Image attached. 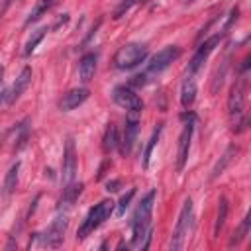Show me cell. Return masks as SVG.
<instances>
[{
	"label": "cell",
	"instance_id": "1",
	"mask_svg": "<svg viewBox=\"0 0 251 251\" xmlns=\"http://www.w3.org/2000/svg\"><path fill=\"white\" fill-rule=\"evenodd\" d=\"M155 196H157V192L149 190L141 198V202H139V206H137V210L133 214V222H131L133 239H131V245L141 247V249H147L149 241H151V214H153Z\"/></svg>",
	"mask_w": 251,
	"mask_h": 251
},
{
	"label": "cell",
	"instance_id": "2",
	"mask_svg": "<svg viewBox=\"0 0 251 251\" xmlns=\"http://www.w3.org/2000/svg\"><path fill=\"white\" fill-rule=\"evenodd\" d=\"M245 94H247V78L245 73L233 82L227 98V114L233 124V129L239 133L247 127V118H245Z\"/></svg>",
	"mask_w": 251,
	"mask_h": 251
},
{
	"label": "cell",
	"instance_id": "3",
	"mask_svg": "<svg viewBox=\"0 0 251 251\" xmlns=\"http://www.w3.org/2000/svg\"><path fill=\"white\" fill-rule=\"evenodd\" d=\"M149 55V49L145 43H126L120 47L114 55V67L118 71H131L137 65H141Z\"/></svg>",
	"mask_w": 251,
	"mask_h": 251
},
{
	"label": "cell",
	"instance_id": "4",
	"mask_svg": "<svg viewBox=\"0 0 251 251\" xmlns=\"http://www.w3.org/2000/svg\"><path fill=\"white\" fill-rule=\"evenodd\" d=\"M112 212H114V202H112V200H102V202H98L94 208H90L88 216H86L84 222L80 224V227H78V231H76V237H78V239H86L98 226H102V224L112 216Z\"/></svg>",
	"mask_w": 251,
	"mask_h": 251
},
{
	"label": "cell",
	"instance_id": "5",
	"mask_svg": "<svg viewBox=\"0 0 251 251\" xmlns=\"http://www.w3.org/2000/svg\"><path fill=\"white\" fill-rule=\"evenodd\" d=\"M190 222H192V200L186 198L182 208H180V214H178V220H176V226H175V231L171 237V249L173 251L182 247L184 237L188 235V229H190Z\"/></svg>",
	"mask_w": 251,
	"mask_h": 251
},
{
	"label": "cell",
	"instance_id": "6",
	"mask_svg": "<svg viewBox=\"0 0 251 251\" xmlns=\"http://www.w3.org/2000/svg\"><path fill=\"white\" fill-rule=\"evenodd\" d=\"M67 226H69V214L67 212H59V216L51 222V226L47 227V231L41 235V245L45 247H59L63 243V237H65V231H67Z\"/></svg>",
	"mask_w": 251,
	"mask_h": 251
},
{
	"label": "cell",
	"instance_id": "7",
	"mask_svg": "<svg viewBox=\"0 0 251 251\" xmlns=\"http://www.w3.org/2000/svg\"><path fill=\"white\" fill-rule=\"evenodd\" d=\"M222 37H224V31H220V33H214L212 37H208L204 43H200V47H198V51L194 53V57H192V61L188 63V71H186V75H190V76H194V73L206 63V59L210 57V53L216 49V45L222 41Z\"/></svg>",
	"mask_w": 251,
	"mask_h": 251
},
{
	"label": "cell",
	"instance_id": "8",
	"mask_svg": "<svg viewBox=\"0 0 251 251\" xmlns=\"http://www.w3.org/2000/svg\"><path fill=\"white\" fill-rule=\"evenodd\" d=\"M75 176H76V151H75V139L69 137L65 141L63 167H61V182H63V186L75 182Z\"/></svg>",
	"mask_w": 251,
	"mask_h": 251
},
{
	"label": "cell",
	"instance_id": "9",
	"mask_svg": "<svg viewBox=\"0 0 251 251\" xmlns=\"http://www.w3.org/2000/svg\"><path fill=\"white\" fill-rule=\"evenodd\" d=\"M112 100H114L120 108H126V110L131 112V114H139V112L143 110L141 98H139L129 86H116L114 92H112Z\"/></svg>",
	"mask_w": 251,
	"mask_h": 251
},
{
	"label": "cell",
	"instance_id": "10",
	"mask_svg": "<svg viewBox=\"0 0 251 251\" xmlns=\"http://www.w3.org/2000/svg\"><path fill=\"white\" fill-rule=\"evenodd\" d=\"M180 53H182V49L178 45H167V47H163L161 51H157L151 57V63L147 67V73H161V71H165L173 61H176L180 57Z\"/></svg>",
	"mask_w": 251,
	"mask_h": 251
},
{
	"label": "cell",
	"instance_id": "11",
	"mask_svg": "<svg viewBox=\"0 0 251 251\" xmlns=\"http://www.w3.org/2000/svg\"><path fill=\"white\" fill-rule=\"evenodd\" d=\"M192 131H194V120H190L188 124H184L180 137H178V151H176V169L182 171L186 161H188V151H190V139H192Z\"/></svg>",
	"mask_w": 251,
	"mask_h": 251
},
{
	"label": "cell",
	"instance_id": "12",
	"mask_svg": "<svg viewBox=\"0 0 251 251\" xmlns=\"http://www.w3.org/2000/svg\"><path fill=\"white\" fill-rule=\"evenodd\" d=\"M137 131H139V122L135 116H129L126 120V126H124V135L120 139V151L124 155H129L131 149H133V143H135V137H137Z\"/></svg>",
	"mask_w": 251,
	"mask_h": 251
},
{
	"label": "cell",
	"instance_id": "13",
	"mask_svg": "<svg viewBox=\"0 0 251 251\" xmlns=\"http://www.w3.org/2000/svg\"><path fill=\"white\" fill-rule=\"evenodd\" d=\"M88 88H73V90H69V92H65L63 94V98L59 100V108L63 110V112H71V110H75V108H78L82 102H86V98H88Z\"/></svg>",
	"mask_w": 251,
	"mask_h": 251
},
{
	"label": "cell",
	"instance_id": "14",
	"mask_svg": "<svg viewBox=\"0 0 251 251\" xmlns=\"http://www.w3.org/2000/svg\"><path fill=\"white\" fill-rule=\"evenodd\" d=\"M96 63H98V57L96 53H86L80 57L78 61V76L82 82H90L94 73H96Z\"/></svg>",
	"mask_w": 251,
	"mask_h": 251
},
{
	"label": "cell",
	"instance_id": "15",
	"mask_svg": "<svg viewBox=\"0 0 251 251\" xmlns=\"http://www.w3.org/2000/svg\"><path fill=\"white\" fill-rule=\"evenodd\" d=\"M29 82H31V69L29 67H24L22 73L18 75V78L14 80V84L10 86V104H14L24 94V90L27 88Z\"/></svg>",
	"mask_w": 251,
	"mask_h": 251
},
{
	"label": "cell",
	"instance_id": "16",
	"mask_svg": "<svg viewBox=\"0 0 251 251\" xmlns=\"http://www.w3.org/2000/svg\"><path fill=\"white\" fill-rule=\"evenodd\" d=\"M194 98H196V82H194V76L186 75V78L180 86V104H182V108H190Z\"/></svg>",
	"mask_w": 251,
	"mask_h": 251
},
{
	"label": "cell",
	"instance_id": "17",
	"mask_svg": "<svg viewBox=\"0 0 251 251\" xmlns=\"http://www.w3.org/2000/svg\"><path fill=\"white\" fill-rule=\"evenodd\" d=\"M237 155V147L235 145H229L227 149H226V153L218 159V163L214 165V169H212V173H210V180H214V178H218L226 169H227V165L233 161V157Z\"/></svg>",
	"mask_w": 251,
	"mask_h": 251
},
{
	"label": "cell",
	"instance_id": "18",
	"mask_svg": "<svg viewBox=\"0 0 251 251\" xmlns=\"http://www.w3.org/2000/svg\"><path fill=\"white\" fill-rule=\"evenodd\" d=\"M18 173H20V163L16 161V163L10 167V171L6 173V178H4V184H2V194H4V198H8V196L14 194L16 186H18Z\"/></svg>",
	"mask_w": 251,
	"mask_h": 251
},
{
	"label": "cell",
	"instance_id": "19",
	"mask_svg": "<svg viewBox=\"0 0 251 251\" xmlns=\"http://www.w3.org/2000/svg\"><path fill=\"white\" fill-rule=\"evenodd\" d=\"M249 226H251V212H247L245 214V218L241 220V224H239V227L233 231V235H231V239H229V247H233V245H239L245 237H247V233H249Z\"/></svg>",
	"mask_w": 251,
	"mask_h": 251
},
{
	"label": "cell",
	"instance_id": "20",
	"mask_svg": "<svg viewBox=\"0 0 251 251\" xmlns=\"http://www.w3.org/2000/svg\"><path fill=\"white\" fill-rule=\"evenodd\" d=\"M102 147L106 153H112L116 147H120V137H118V129L114 124H110L104 131V139H102Z\"/></svg>",
	"mask_w": 251,
	"mask_h": 251
},
{
	"label": "cell",
	"instance_id": "21",
	"mask_svg": "<svg viewBox=\"0 0 251 251\" xmlns=\"http://www.w3.org/2000/svg\"><path fill=\"white\" fill-rule=\"evenodd\" d=\"M53 6V0H37L35 2V6L31 8V12L27 14V18H25V25H29V24H33V22H37L43 14H47V10Z\"/></svg>",
	"mask_w": 251,
	"mask_h": 251
},
{
	"label": "cell",
	"instance_id": "22",
	"mask_svg": "<svg viewBox=\"0 0 251 251\" xmlns=\"http://www.w3.org/2000/svg\"><path fill=\"white\" fill-rule=\"evenodd\" d=\"M161 131H163V124L157 126V129L153 131V135H151L149 141H147V147H145L143 157H141V165H143V169H149V159H151V153H153V149H155V145H157V141H159V137H161Z\"/></svg>",
	"mask_w": 251,
	"mask_h": 251
},
{
	"label": "cell",
	"instance_id": "23",
	"mask_svg": "<svg viewBox=\"0 0 251 251\" xmlns=\"http://www.w3.org/2000/svg\"><path fill=\"white\" fill-rule=\"evenodd\" d=\"M227 210H229V206H227V198L222 196L220 202H218V214H216V224H214V235H216V237L220 235V231H222V227H224V224H226Z\"/></svg>",
	"mask_w": 251,
	"mask_h": 251
},
{
	"label": "cell",
	"instance_id": "24",
	"mask_svg": "<svg viewBox=\"0 0 251 251\" xmlns=\"http://www.w3.org/2000/svg\"><path fill=\"white\" fill-rule=\"evenodd\" d=\"M80 190H82V184L78 182V184H75V182H71V184H67L65 186V190H63V198H61V206H71L76 198H78V194H80Z\"/></svg>",
	"mask_w": 251,
	"mask_h": 251
},
{
	"label": "cell",
	"instance_id": "25",
	"mask_svg": "<svg viewBox=\"0 0 251 251\" xmlns=\"http://www.w3.org/2000/svg\"><path fill=\"white\" fill-rule=\"evenodd\" d=\"M45 31H47V27H39L37 31H33V33H31V37L25 41V49H24V55H31V53L35 51V47L39 45V41L45 37Z\"/></svg>",
	"mask_w": 251,
	"mask_h": 251
},
{
	"label": "cell",
	"instance_id": "26",
	"mask_svg": "<svg viewBox=\"0 0 251 251\" xmlns=\"http://www.w3.org/2000/svg\"><path fill=\"white\" fill-rule=\"evenodd\" d=\"M133 194H135V188L127 190V194L122 196V200H120V204H118V216H124V212L127 210V206H129V202H131V198H133Z\"/></svg>",
	"mask_w": 251,
	"mask_h": 251
},
{
	"label": "cell",
	"instance_id": "27",
	"mask_svg": "<svg viewBox=\"0 0 251 251\" xmlns=\"http://www.w3.org/2000/svg\"><path fill=\"white\" fill-rule=\"evenodd\" d=\"M137 2H139V0H126L124 4H120V6L114 10V18H116V20H118V18H122V16H124L126 12H129V8H131V6H135Z\"/></svg>",
	"mask_w": 251,
	"mask_h": 251
},
{
	"label": "cell",
	"instance_id": "28",
	"mask_svg": "<svg viewBox=\"0 0 251 251\" xmlns=\"http://www.w3.org/2000/svg\"><path fill=\"white\" fill-rule=\"evenodd\" d=\"M145 78H147V75H135V76L129 80V84H133V86H143V84H145Z\"/></svg>",
	"mask_w": 251,
	"mask_h": 251
},
{
	"label": "cell",
	"instance_id": "29",
	"mask_svg": "<svg viewBox=\"0 0 251 251\" xmlns=\"http://www.w3.org/2000/svg\"><path fill=\"white\" fill-rule=\"evenodd\" d=\"M118 186H120V180H112V182L106 184V190H108V192H116Z\"/></svg>",
	"mask_w": 251,
	"mask_h": 251
},
{
	"label": "cell",
	"instance_id": "30",
	"mask_svg": "<svg viewBox=\"0 0 251 251\" xmlns=\"http://www.w3.org/2000/svg\"><path fill=\"white\" fill-rule=\"evenodd\" d=\"M2 73H4V71H2V67H0V80H2Z\"/></svg>",
	"mask_w": 251,
	"mask_h": 251
},
{
	"label": "cell",
	"instance_id": "31",
	"mask_svg": "<svg viewBox=\"0 0 251 251\" xmlns=\"http://www.w3.org/2000/svg\"><path fill=\"white\" fill-rule=\"evenodd\" d=\"M188 2H190V0H188Z\"/></svg>",
	"mask_w": 251,
	"mask_h": 251
}]
</instances>
